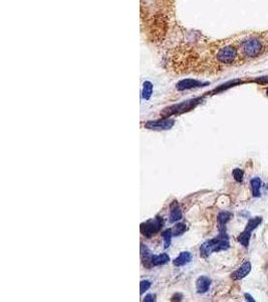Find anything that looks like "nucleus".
I'll list each match as a JSON object with an SVG mask.
<instances>
[{"label": "nucleus", "mask_w": 268, "mask_h": 302, "mask_svg": "<svg viewBox=\"0 0 268 302\" xmlns=\"http://www.w3.org/2000/svg\"><path fill=\"white\" fill-rule=\"evenodd\" d=\"M267 33H268V30H267Z\"/></svg>", "instance_id": "24"}, {"label": "nucleus", "mask_w": 268, "mask_h": 302, "mask_svg": "<svg viewBox=\"0 0 268 302\" xmlns=\"http://www.w3.org/2000/svg\"><path fill=\"white\" fill-rule=\"evenodd\" d=\"M231 218V214L228 212H222L218 216V225H219V230H225V225L227 224V222Z\"/></svg>", "instance_id": "15"}, {"label": "nucleus", "mask_w": 268, "mask_h": 302, "mask_svg": "<svg viewBox=\"0 0 268 302\" xmlns=\"http://www.w3.org/2000/svg\"><path fill=\"white\" fill-rule=\"evenodd\" d=\"M241 65L255 63L268 56L267 31H252L235 35Z\"/></svg>", "instance_id": "2"}, {"label": "nucleus", "mask_w": 268, "mask_h": 302, "mask_svg": "<svg viewBox=\"0 0 268 302\" xmlns=\"http://www.w3.org/2000/svg\"><path fill=\"white\" fill-rule=\"evenodd\" d=\"M267 188H268V185H267Z\"/></svg>", "instance_id": "23"}, {"label": "nucleus", "mask_w": 268, "mask_h": 302, "mask_svg": "<svg viewBox=\"0 0 268 302\" xmlns=\"http://www.w3.org/2000/svg\"><path fill=\"white\" fill-rule=\"evenodd\" d=\"M141 255H142V260H145V264L151 265V258H152V253L151 251L147 248L146 246L142 245L141 246ZM152 266V265H151Z\"/></svg>", "instance_id": "17"}, {"label": "nucleus", "mask_w": 268, "mask_h": 302, "mask_svg": "<svg viewBox=\"0 0 268 302\" xmlns=\"http://www.w3.org/2000/svg\"><path fill=\"white\" fill-rule=\"evenodd\" d=\"M174 124H175V121L168 117L164 120L148 121L145 124V128L149 130H154V131H165V130L172 129Z\"/></svg>", "instance_id": "6"}, {"label": "nucleus", "mask_w": 268, "mask_h": 302, "mask_svg": "<svg viewBox=\"0 0 268 302\" xmlns=\"http://www.w3.org/2000/svg\"><path fill=\"white\" fill-rule=\"evenodd\" d=\"M251 263L250 262H245L243 263L240 268L237 269L233 274H232V278L234 280H240L243 279L244 277H246L248 274L251 271Z\"/></svg>", "instance_id": "7"}, {"label": "nucleus", "mask_w": 268, "mask_h": 302, "mask_svg": "<svg viewBox=\"0 0 268 302\" xmlns=\"http://www.w3.org/2000/svg\"><path fill=\"white\" fill-rule=\"evenodd\" d=\"M182 218V211L179 208L177 202H174L171 205V212H170V223H176Z\"/></svg>", "instance_id": "13"}, {"label": "nucleus", "mask_w": 268, "mask_h": 302, "mask_svg": "<svg viewBox=\"0 0 268 302\" xmlns=\"http://www.w3.org/2000/svg\"><path fill=\"white\" fill-rule=\"evenodd\" d=\"M261 222H262L261 217H255V218H251L250 221L248 222V224L246 225L245 230L241 233L240 235H239V237L237 239L238 242L244 247H248L249 241L251 238V233L261 224Z\"/></svg>", "instance_id": "5"}, {"label": "nucleus", "mask_w": 268, "mask_h": 302, "mask_svg": "<svg viewBox=\"0 0 268 302\" xmlns=\"http://www.w3.org/2000/svg\"><path fill=\"white\" fill-rule=\"evenodd\" d=\"M161 63L175 75H213L241 66L235 35L211 39L179 25L159 49Z\"/></svg>", "instance_id": "1"}, {"label": "nucleus", "mask_w": 268, "mask_h": 302, "mask_svg": "<svg viewBox=\"0 0 268 302\" xmlns=\"http://www.w3.org/2000/svg\"><path fill=\"white\" fill-rule=\"evenodd\" d=\"M229 246V238L226 234V231L221 230L220 234L216 238L211 239L202 244L200 247V254L203 258H207L215 252L227 250Z\"/></svg>", "instance_id": "3"}, {"label": "nucleus", "mask_w": 268, "mask_h": 302, "mask_svg": "<svg viewBox=\"0 0 268 302\" xmlns=\"http://www.w3.org/2000/svg\"><path fill=\"white\" fill-rule=\"evenodd\" d=\"M153 91H154V85L151 81H144L143 85H142V93H141V96H142V100L148 101L151 99L152 95H153Z\"/></svg>", "instance_id": "10"}, {"label": "nucleus", "mask_w": 268, "mask_h": 302, "mask_svg": "<svg viewBox=\"0 0 268 302\" xmlns=\"http://www.w3.org/2000/svg\"><path fill=\"white\" fill-rule=\"evenodd\" d=\"M199 85H200V84L198 83V81L187 79V80H182V81H180L179 83L177 84L176 88H177V90H179V91H184V90H188V89L197 87V86H199Z\"/></svg>", "instance_id": "12"}, {"label": "nucleus", "mask_w": 268, "mask_h": 302, "mask_svg": "<svg viewBox=\"0 0 268 302\" xmlns=\"http://www.w3.org/2000/svg\"><path fill=\"white\" fill-rule=\"evenodd\" d=\"M151 287V282L149 280H142L140 283V293L141 295H143L146 291L149 290V288Z\"/></svg>", "instance_id": "20"}, {"label": "nucleus", "mask_w": 268, "mask_h": 302, "mask_svg": "<svg viewBox=\"0 0 268 302\" xmlns=\"http://www.w3.org/2000/svg\"><path fill=\"white\" fill-rule=\"evenodd\" d=\"M192 259H193V256L190 252H182L173 261V264L176 267H181V266H184V265H187L188 263H190Z\"/></svg>", "instance_id": "9"}, {"label": "nucleus", "mask_w": 268, "mask_h": 302, "mask_svg": "<svg viewBox=\"0 0 268 302\" xmlns=\"http://www.w3.org/2000/svg\"><path fill=\"white\" fill-rule=\"evenodd\" d=\"M163 225H164L163 218L160 217H157L154 219L153 218L149 219V221H147L146 223L141 225V233H142L143 236L150 238L153 235L156 234V233H158L162 229Z\"/></svg>", "instance_id": "4"}, {"label": "nucleus", "mask_w": 268, "mask_h": 302, "mask_svg": "<svg viewBox=\"0 0 268 302\" xmlns=\"http://www.w3.org/2000/svg\"><path fill=\"white\" fill-rule=\"evenodd\" d=\"M144 301L145 302H153V301H155V295L154 294H148L147 296H145Z\"/></svg>", "instance_id": "21"}, {"label": "nucleus", "mask_w": 268, "mask_h": 302, "mask_svg": "<svg viewBox=\"0 0 268 302\" xmlns=\"http://www.w3.org/2000/svg\"><path fill=\"white\" fill-rule=\"evenodd\" d=\"M232 174H233V177H234V180H235L236 182L241 183V182L243 181V178H244V172L242 171V169H240V168H235V169L233 170Z\"/></svg>", "instance_id": "19"}, {"label": "nucleus", "mask_w": 268, "mask_h": 302, "mask_svg": "<svg viewBox=\"0 0 268 302\" xmlns=\"http://www.w3.org/2000/svg\"><path fill=\"white\" fill-rule=\"evenodd\" d=\"M170 261V257L168 254L162 253L160 255H152L151 258V265L152 266H161L167 264Z\"/></svg>", "instance_id": "11"}, {"label": "nucleus", "mask_w": 268, "mask_h": 302, "mask_svg": "<svg viewBox=\"0 0 268 302\" xmlns=\"http://www.w3.org/2000/svg\"><path fill=\"white\" fill-rule=\"evenodd\" d=\"M211 279L207 276H200L196 281V288L198 293H206L211 286Z\"/></svg>", "instance_id": "8"}, {"label": "nucleus", "mask_w": 268, "mask_h": 302, "mask_svg": "<svg viewBox=\"0 0 268 302\" xmlns=\"http://www.w3.org/2000/svg\"><path fill=\"white\" fill-rule=\"evenodd\" d=\"M251 184V188H252V194H253V197L255 198H258L260 197V188H261V180L259 177H254L253 180H251L250 182Z\"/></svg>", "instance_id": "14"}, {"label": "nucleus", "mask_w": 268, "mask_h": 302, "mask_svg": "<svg viewBox=\"0 0 268 302\" xmlns=\"http://www.w3.org/2000/svg\"><path fill=\"white\" fill-rule=\"evenodd\" d=\"M172 237H173V234H172V229H168L166 231H164L162 233V238L164 239V248L167 249L170 247L171 245V241H172Z\"/></svg>", "instance_id": "16"}, {"label": "nucleus", "mask_w": 268, "mask_h": 302, "mask_svg": "<svg viewBox=\"0 0 268 302\" xmlns=\"http://www.w3.org/2000/svg\"><path fill=\"white\" fill-rule=\"evenodd\" d=\"M186 225L183 224V223H179V224H176L173 228H172V234H173V237H179V236H182L183 234H184L185 231H186Z\"/></svg>", "instance_id": "18"}, {"label": "nucleus", "mask_w": 268, "mask_h": 302, "mask_svg": "<svg viewBox=\"0 0 268 302\" xmlns=\"http://www.w3.org/2000/svg\"><path fill=\"white\" fill-rule=\"evenodd\" d=\"M245 297H246V300H248V301H254V299H253L252 296H250L248 293L245 294Z\"/></svg>", "instance_id": "22"}]
</instances>
